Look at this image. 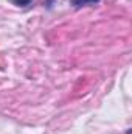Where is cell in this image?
<instances>
[{"mask_svg":"<svg viewBox=\"0 0 132 134\" xmlns=\"http://www.w3.org/2000/svg\"><path fill=\"white\" fill-rule=\"evenodd\" d=\"M99 0H70V5L73 8H82V6H89V5H97Z\"/></svg>","mask_w":132,"mask_h":134,"instance_id":"obj_1","label":"cell"},{"mask_svg":"<svg viewBox=\"0 0 132 134\" xmlns=\"http://www.w3.org/2000/svg\"><path fill=\"white\" fill-rule=\"evenodd\" d=\"M16 6H22V8H25V6H28L33 0H11Z\"/></svg>","mask_w":132,"mask_h":134,"instance_id":"obj_2","label":"cell"}]
</instances>
